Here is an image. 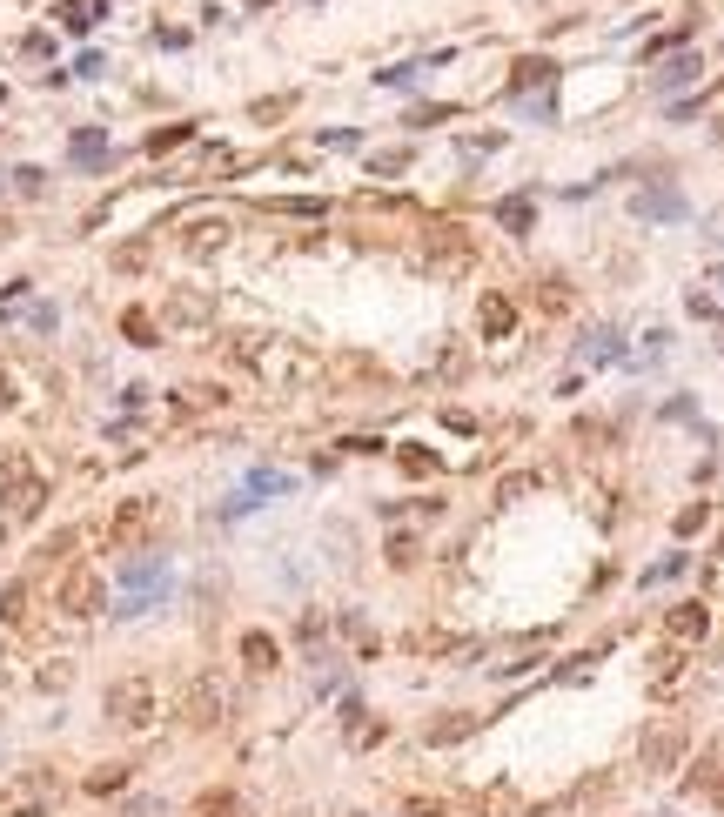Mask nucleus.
Masks as SVG:
<instances>
[{"label": "nucleus", "mask_w": 724, "mask_h": 817, "mask_svg": "<svg viewBox=\"0 0 724 817\" xmlns=\"http://www.w3.org/2000/svg\"><path fill=\"white\" fill-rule=\"evenodd\" d=\"M101 148H108V134H101V128H81V134L68 141V155L81 161V168H88V161H101Z\"/></svg>", "instance_id": "f704fd0d"}, {"label": "nucleus", "mask_w": 724, "mask_h": 817, "mask_svg": "<svg viewBox=\"0 0 724 817\" xmlns=\"http://www.w3.org/2000/svg\"><path fill=\"white\" fill-rule=\"evenodd\" d=\"M443 429H456V436H476V416H470V409H443Z\"/></svg>", "instance_id": "3c124183"}, {"label": "nucleus", "mask_w": 724, "mask_h": 817, "mask_svg": "<svg viewBox=\"0 0 724 817\" xmlns=\"http://www.w3.org/2000/svg\"><path fill=\"white\" fill-rule=\"evenodd\" d=\"M14 181H21V195H47V175H41V168H14Z\"/></svg>", "instance_id": "603ef678"}, {"label": "nucleus", "mask_w": 724, "mask_h": 817, "mask_svg": "<svg viewBox=\"0 0 724 817\" xmlns=\"http://www.w3.org/2000/svg\"><path fill=\"white\" fill-rule=\"evenodd\" d=\"M631 215H637V221H684V195L671 188V181L637 188V195H631Z\"/></svg>", "instance_id": "4be33fe9"}, {"label": "nucleus", "mask_w": 724, "mask_h": 817, "mask_svg": "<svg viewBox=\"0 0 724 817\" xmlns=\"http://www.w3.org/2000/svg\"><path fill=\"white\" fill-rule=\"evenodd\" d=\"M249 7H269V0H249Z\"/></svg>", "instance_id": "4d7b16f0"}, {"label": "nucleus", "mask_w": 724, "mask_h": 817, "mask_svg": "<svg viewBox=\"0 0 724 817\" xmlns=\"http://www.w3.org/2000/svg\"><path fill=\"white\" fill-rule=\"evenodd\" d=\"M456 108H443V101H436V108H416V114H403V128H430V121H450Z\"/></svg>", "instance_id": "de8ad7c7"}, {"label": "nucleus", "mask_w": 724, "mask_h": 817, "mask_svg": "<svg viewBox=\"0 0 724 817\" xmlns=\"http://www.w3.org/2000/svg\"><path fill=\"white\" fill-rule=\"evenodd\" d=\"M362 717H369V704H362L356 690H349V697H342V737H349V730H356V724H362Z\"/></svg>", "instance_id": "49530a36"}, {"label": "nucleus", "mask_w": 724, "mask_h": 817, "mask_svg": "<svg viewBox=\"0 0 724 817\" xmlns=\"http://www.w3.org/2000/svg\"><path fill=\"white\" fill-rule=\"evenodd\" d=\"M678 797H691V804H711V811H724V737H711L704 751L684 757L678 771Z\"/></svg>", "instance_id": "1a4fd4ad"}, {"label": "nucleus", "mask_w": 724, "mask_h": 817, "mask_svg": "<svg viewBox=\"0 0 724 817\" xmlns=\"http://www.w3.org/2000/svg\"><path fill=\"white\" fill-rule=\"evenodd\" d=\"M684 757H691V717L664 710V717H651L637 730V771L644 777H678Z\"/></svg>", "instance_id": "7ed1b4c3"}, {"label": "nucleus", "mask_w": 724, "mask_h": 817, "mask_svg": "<svg viewBox=\"0 0 724 817\" xmlns=\"http://www.w3.org/2000/svg\"><path fill=\"white\" fill-rule=\"evenodd\" d=\"M228 362L235 369H249L262 389H302V382L316 376V355L302 349V342H289V335H235V349H228Z\"/></svg>", "instance_id": "f257e3e1"}, {"label": "nucleus", "mask_w": 724, "mask_h": 817, "mask_svg": "<svg viewBox=\"0 0 724 817\" xmlns=\"http://www.w3.org/2000/svg\"><path fill=\"white\" fill-rule=\"evenodd\" d=\"M0 509H7L14 523H34L47 509V476L27 463V456H7V463H0Z\"/></svg>", "instance_id": "0eeeda50"}, {"label": "nucleus", "mask_w": 724, "mask_h": 817, "mask_svg": "<svg viewBox=\"0 0 724 817\" xmlns=\"http://www.w3.org/2000/svg\"><path fill=\"white\" fill-rule=\"evenodd\" d=\"M409 168V148H389V155H369V175H403Z\"/></svg>", "instance_id": "37998d69"}, {"label": "nucleus", "mask_w": 724, "mask_h": 817, "mask_svg": "<svg viewBox=\"0 0 724 817\" xmlns=\"http://www.w3.org/2000/svg\"><path fill=\"white\" fill-rule=\"evenodd\" d=\"M470 376V349H443V382H463Z\"/></svg>", "instance_id": "a18cd8bd"}, {"label": "nucleus", "mask_w": 724, "mask_h": 817, "mask_svg": "<svg viewBox=\"0 0 724 817\" xmlns=\"http://www.w3.org/2000/svg\"><path fill=\"white\" fill-rule=\"evenodd\" d=\"M228 242H235V221L228 215L181 221V255H188V262H215V255H228Z\"/></svg>", "instance_id": "ddd939ff"}, {"label": "nucleus", "mask_w": 724, "mask_h": 817, "mask_svg": "<svg viewBox=\"0 0 724 817\" xmlns=\"http://www.w3.org/2000/svg\"><path fill=\"white\" fill-rule=\"evenodd\" d=\"M228 168H235V148H222V141H208L195 161V175H228Z\"/></svg>", "instance_id": "58836bf2"}, {"label": "nucleus", "mask_w": 724, "mask_h": 817, "mask_svg": "<svg viewBox=\"0 0 724 817\" xmlns=\"http://www.w3.org/2000/svg\"><path fill=\"white\" fill-rule=\"evenodd\" d=\"M684 670H691V650H684V643H664V650L651 657V677H644V690H651L657 704H664V697L684 684Z\"/></svg>", "instance_id": "aec40b11"}, {"label": "nucleus", "mask_w": 724, "mask_h": 817, "mask_svg": "<svg viewBox=\"0 0 724 817\" xmlns=\"http://www.w3.org/2000/svg\"><path fill=\"white\" fill-rule=\"evenodd\" d=\"M34 684H41V690H47V697H61V690H68V684H74V657H47V663H41V670H34Z\"/></svg>", "instance_id": "2f4dec72"}, {"label": "nucleus", "mask_w": 724, "mask_h": 817, "mask_svg": "<svg viewBox=\"0 0 724 817\" xmlns=\"http://www.w3.org/2000/svg\"><path fill=\"white\" fill-rule=\"evenodd\" d=\"M54 603H61V617H74V623H88V617H101L108 610V583L88 570V563H74L68 576H61V590H54Z\"/></svg>", "instance_id": "9d476101"}, {"label": "nucleus", "mask_w": 724, "mask_h": 817, "mask_svg": "<svg viewBox=\"0 0 724 817\" xmlns=\"http://www.w3.org/2000/svg\"><path fill=\"white\" fill-rule=\"evenodd\" d=\"M128 784H135V764H128V757H114V764H94V771L81 777V791H88V797H114V791H128Z\"/></svg>", "instance_id": "393cba45"}, {"label": "nucleus", "mask_w": 724, "mask_h": 817, "mask_svg": "<svg viewBox=\"0 0 724 817\" xmlns=\"http://www.w3.org/2000/svg\"><path fill=\"white\" fill-rule=\"evenodd\" d=\"M168 590H175V576H168V556L135 550L128 563H121V603H114V617H148L155 603H168Z\"/></svg>", "instance_id": "20e7f679"}, {"label": "nucleus", "mask_w": 724, "mask_h": 817, "mask_svg": "<svg viewBox=\"0 0 724 817\" xmlns=\"http://www.w3.org/2000/svg\"><path fill=\"white\" fill-rule=\"evenodd\" d=\"M161 322H168V329H202V322H215V295H208V288H175V295L161 302Z\"/></svg>", "instance_id": "f3484780"}, {"label": "nucleus", "mask_w": 724, "mask_h": 817, "mask_svg": "<svg viewBox=\"0 0 724 817\" xmlns=\"http://www.w3.org/2000/svg\"><path fill=\"white\" fill-rule=\"evenodd\" d=\"M396 469H403L409 483H436V476H443V456L423 449V442H396Z\"/></svg>", "instance_id": "b1692460"}, {"label": "nucleus", "mask_w": 724, "mask_h": 817, "mask_svg": "<svg viewBox=\"0 0 724 817\" xmlns=\"http://www.w3.org/2000/svg\"><path fill=\"white\" fill-rule=\"evenodd\" d=\"M523 496H537V469H510V476H497V503H523Z\"/></svg>", "instance_id": "7c9ffc66"}, {"label": "nucleus", "mask_w": 724, "mask_h": 817, "mask_svg": "<svg viewBox=\"0 0 724 817\" xmlns=\"http://www.w3.org/2000/svg\"><path fill=\"white\" fill-rule=\"evenodd\" d=\"M14 402H21V382H14V376H7V369H0V416H7Z\"/></svg>", "instance_id": "5fc2aeb1"}, {"label": "nucleus", "mask_w": 724, "mask_h": 817, "mask_svg": "<svg viewBox=\"0 0 724 817\" xmlns=\"http://www.w3.org/2000/svg\"><path fill=\"white\" fill-rule=\"evenodd\" d=\"M704 637H711V603L684 597V603H671V610H664V643H684V650H698Z\"/></svg>", "instance_id": "2eb2a0df"}, {"label": "nucleus", "mask_w": 724, "mask_h": 817, "mask_svg": "<svg viewBox=\"0 0 724 817\" xmlns=\"http://www.w3.org/2000/svg\"><path fill=\"white\" fill-rule=\"evenodd\" d=\"M483 724H490V717H476V710H436L430 724H423V744H430V751H456V744H470Z\"/></svg>", "instance_id": "dca6fc26"}, {"label": "nucleus", "mask_w": 724, "mask_h": 817, "mask_svg": "<svg viewBox=\"0 0 724 817\" xmlns=\"http://www.w3.org/2000/svg\"><path fill=\"white\" fill-rule=\"evenodd\" d=\"M349 817H362V811H349Z\"/></svg>", "instance_id": "13d9d810"}, {"label": "nucleus", "mask_w": 724, "mask_h": 817, "mask_svg": "<svg viewBox=\"0 0 724 817\" xmlns=\"http://www.w3.org/2000/svg\"><path fill=\"white\" fill-rule=\"evenodd\" d=\"M195 817H255V804L235 784H208L202 797H195Z\"/></svg>", "instance_id": "5701e85b"}, {"label": "nucleus", "mask_w": 724, "mask_h": 817, "mask_svg": "<svg viewBox=\"0 0 724 817\" xmlns=\"http://www.w3.org/2000/svg\"><path fill=\"white\" fill-rule=\"evenodd\" d=\"M295 643H322V617L309 610V617H295Z\"/></svg>", "instance_id": "864d4df0"}, {"label": "nucleus", "mask_w": 724, "mask_h": 817, "mask_svg": "<svg viewBox=\"0 0 724 817\" xmlns=\"http://www.w3.org/2000/svg\"><path fill=\"white\" fill-rule=\"evenodd\" d=\"M537 309H543V315H570V309H577V288H570V275H557V268H550V275H537Z\"/></svg>", "instance_id": "bb28decb"}, {"label": "nucleus", "mask_w": 724, "mask_h": 817, "mask_svg": "<svg viewBox=\"0 0 724 817\" xmlns=\"http://www.w3.org/2000/svg\"><path fill=\"white\" fill-rule=\"evenodd\" d=\"M456 817H523V791L517 777H490V784H470L456 797Z\"/></svg>", "instance_id": "f8f14e48"}, {"label": "nucleus", "mask_w": 724, "mask_h": 817, "mask_svg": "<svg viewBox=\"0 0 724 817\" xmlns=\"http://www.w3.org/2000/svg\"><path fill=\"white\" fill-rule=\"evenodd\" d=\"M295 108V94H269V101H255V121H282Z\"/></svg>", "instance_id": "c03bdc74"}, {"label": "nucleus", "mask_w": 724, "mask_h": 817, "mask_svg": "<svg viewBox=\"0 0 724 817\" xmlns=\"http://www.w3.org/2000/svg\"><path fill=\"white\" fill-rule=\"evenodd\" d=\"M409 268H416L423 282H463V275L476 268L470 228H456V221H430V228L416 235V248H409Z\"/></svg>", "instance_id": "f03ea898"}, {"label": "nucleus", "mask_w": 724, "mask_h": 817, "mask_svg": "<svg viewBox=\"0 0 724 817\" xmlns=\"http://www.w3.org/2000/svg\"><path fill=\"white\" fill-rule=\"evenodd\" d=\"M590 362H617V355H624V342H617V329H590Z\"/></svg>", "instance_id": "ea45409f"}, {"label": "nucleus", "mask_w": 724, "mask_h": 817, "mask_svg": "<svg viewBox=\"0 0 724 817\" xmlns=\"http://www.w3.org/2000/svg\"><path fill=\"white\" fill-rule=\"evenodd\" d=\"M691 81H698V54H678V61L657 74V88H691Z\"/></svg>", "instance_id": "4c0bfd02"}, {"label": "nucleus", "mask_w": 724, "mask_h": 817, "mask_svg": "<svg viewBox=\"0 0 724 817\" xmlns=\"http://www.w3.org/2000/svg\"><path fill=\"white\" fill-rule=\"evenodd\" d=\"M550 643H557V630H530L523 643H510V650H503V663H490V677H530Z\"/></svg>", "instance_id": "6ab92c4d"}, {"label": "nucleus", "mask_w": 724, "mask_h": 817, "mask_svg": "<svg viewBox=\"0 0 724 817\" xmlns=\"http://www.w3.org/2000/svg\"><path fill=\"white\" fill-rule=\"evenodd\" d=\"M101 717H108L114 730L141 737V730H155V724H161V690L148 684V677H114L108 697H101Z\"/></svg>", "instance_id": "423d86ee"}, {"label": "nucleus", "mask_w": 724, "mask_h": 817, "mask_svg": "<svg viewBox=\"0 0 724 817\" xmlns=\"http://www.w3.org/2000/svg\"><path fill=\"white\" fill-rule=\"evenodd\" d=\"M195 134V121H175V128H161V134H148V155H168V148H181Z\"/></svg>", "instance_id": "a19ab883"}, {"label": "nucleus", "mask_w": 724, "mask_h": 817, "mask_svg": "<svg viewBox=\"0 0 724 817\" xmlns=\"http://www.w3.org/2000/svg\"><path fill=\"white\" fill-rule=\"evenodd\" d=\"M61 797H68V777L54 771V764H21V771L7 777L0 804H7V817H54Z\"/></svg>", "instance_id": "39448f33"}, {"label": "nucleus", "mask_w": 724, "mask_h": 817, "mask_svg": "<svg viewBox=\"0 0 724 817\" xmlns=\"http://www.w3.org/2000/svg\"><path fill=\"white\" fill-rule=\"evenodd\" d=\"M383 563H389V570H416V563H423V536H416V530H396V536L383 543Z\"/></svg>", "instance_id": "c756f323"}, {"label": "nucleus", "mask_w": 724, "mask_h": 817, "mask_svg": "<svg viewBox=\"0 0 724 817\" xmlns=\"http://www.w3.org/2000/svg\"><path fill=\"white\" fill-rule=\"evenodd\" d=\"M175 717H181V730H202V737H208V730H222L228 724V677H222V670H202L195 684L181 690Z\"/></svg>", "instance_id": "6e6552de"}, {"label": "nucleus", "mask_w": 724, "mask_h": 817, "mask_svg": "<svg viewBox=\"0 0 724 817\" xmlns=\"http://www.w3.org/2000/svg\"><path fill=\"white\" fill-rule=\"evenodd\" d=\"M155 530H161V496H128V503L114 509V523H108L114 550H128V556H135Z\"/></svg>", "instance_id": "9b49d317"}, {"label": "nucleus", "mask_w": 724, "mask_h": 817, "mask_svg": "<svg viewBox=\"0 0 724 817\" xmlns=\"http://www.w3.org/2000/svg\"><path fill=\"white\" fill-rule=\"evenodd\" d=\"M235 657H242V670H249V677H275V670H282V643H275L269 630H242Z\"/></svg>", "instance_id": "412c9836"}, {"label": "nucleus", "mask_w": 724, "mask_h": 817, "mask_svg": "<svg viewBox=\"0 0 724 817\" xmlns=\"http://www.w3.org/2000/svg\"><path fill=\"white\" fill-rule=\"evenodd\" d=\"M497 228H503V235H517V242H523V235H537V201H530V195H503L497 201Z\"/></svg>", "instance_id": "a878e982"}, {"label": "nucleus", "mask_w": 724, "mask_h": 817, "mask_svg": "<svg viewBox=\"0 0 724 817\" xmlns=\"http://www.w3.org/2000/svg\"><path fill=\"white\" fill-rule=\"evenodd\" d=\"M684 563H691V556H664V563H657L644 583H671V576H684Z\"/></svg>", "instance_id": "8fccbe9b"}, {"label": "nucleus", "mask_w": 724, "mask_h": 817, "mask_svg": "<svg viewBox=\"0 0 724 817\" xmlns=\"http://www.w3.org/2000/svg\"><path fill=\"white\" fill-rule=\"evenodd\" d=\"M94 14H101V7H81V0H68V7H61V27L88 34V27H94Z\"/></svg>", "instance_id": "79ce46f5"}, {"label": "nucleus", "mask_w": 724, "mask_h": 817, "mask_svg": "<svg viewBox=\"0 0 724 817\" xmlns=\"http://www.w3.org/2000/svg\"><path fill=\"white\" fill-rule=\"evenodd\" d=\"M550 81H557V61H517L510 67V101H517V94H537V88H550Z\"/></svg>", "instance_id": "cd10ccee"}, {"label": "nucleus", "mask_w": 724, "mask_h": 817, "mask_svg": "<svg viewBox=\"0 0 724 817\" xmlns=\"http://www.w3.org/2000/svg\"><path fill=\"white\" fill-rule=\"evenodd\" d=\"M289 476H282V469H255V476H249V483H242V489H235V496H228V503H222V516H249V509H262V496H289Z\"/></svg>", "instance_id": "a211bd4d"}, {"label": "nucleus", "mask_w": 724, "mask_h": 817, "mask_svg": "<svg viewBox=\"0 0 724 817\" xmlns=\"http://www.w3.org/2000/svg\"><path fill=\"white\" fill-rule=\"evenodd\" d=\"M336 449H349V456H383V436H349V442H336Z\"/></svg>", "instance_id": "09e8293b"}, {"label": "nucleus", "mask_w": 724, "mask_h": 817, "mask_svg": "<svg viewBox=\"0 0 724 817\" xmlns=\"http://www.w3.org/2000/svg\"><path fill=\"white\" fill-rule=\"evenodd\" d=\"M517 335V288H483L476 295V342H510Z\"/></svg>", "instance_id": "4468645a"}, {"label": "nucleus", "mask_w": 724, "mask_h": 817, "mask_svg": "<svg viewBox=\"0 0 724 817\" xmlns=\"http://www.w3.org/2000/svg\"><path fill=\"white\" fill-rule=\"evenodd\" d=\"M7 235H14V228H7V221H0V242H7Z\"/></svg>", "instance_id": "6e6d98bb"}, {"label": "nucleus", "mask_w": 724, "mask_h": 817, "mask_svg": "<svg viewBox=\"0 0 724 817\" xmlns=\"http://www.w3.org/2000/svg\"><path fill=\"white\" fill-rule=\"evenodd\" d=\"M396 817H456V797H436V791H403V797H396Z\"/></svg>", "instance_id": "c85d7f7f"}, {"label": "nucleus", "mask_w": 724, "mask_h": 817, "mask_svg": "<svg viewBox=\"0 0 724 817\" xmlns=\"http://www.w3.org/2000/svg\"><path fill=\"white\" fill-rule=\"evenodd\" d=\"M269 215H302V221H322V215H329V201H322V195H282V201H269Z\"/></svg>", "instance_id": "473e14b6"}, {"label": "nucleus", "mask_w": 724, "mask_h": 817, "mask_svg": "<svg viewBox=\"0 0 724 817\" xmlns=\"http://www.w3.org/2000/svg\"><path fill=\"white\" fill-rule=\"evenodd\" d=\"M570 442L597 449V442H611V422H604V416H577V422H570Z\"/></svg>", "instance_id": "c9c22d12"}, {"label": "nucleus", "mask_w": 724, "mask_h": 817, "mask_svg": "<svg viewBox=\"0 0 724 817\" xmlns=\"http://www.w3.org/2000/svg\"><path fill=\"white\" fill-rule=\"evenodd\" d=\"M704 523H711V503H684L678 516H671V530H678V543H684V536H698Z\"/></svg>", "instance_id": "e433bc0d"}, {"label": "nucleus", "mask_w": 724, "mask_h": 817, "mask_svg": "<svg viewBox=\"0 0 724 817\" xmlns=\"http://www.w3.org/2000/svg\"><path fill=\"white\" fill-rule=\"evenodd\" d=\"M121 335H128V342H135V349H155V335H161V322H155V315H141V309H128V315H121Z\"/></svg>", "instance_id": "72a5a7b5"}]
</instances>
